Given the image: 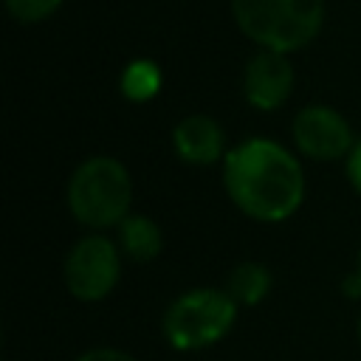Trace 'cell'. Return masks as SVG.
<instances>
[{"mask_svg": "<svg viewBox=\"0 0 361 361\" xmlns=\"http://www.w3.org/2000/svg\"><path fill=\"white\" fill-rule=\"evenodd\" d=\"M223 186L231 203L259 223L288 220L305 200V172L288 147L248 138L223 158Z\"/></svg>", "mask_w": 361, "mask_h": 361, "instance_id": "obj_1", "label": "cell"}, {"mask_svg": "<svg viewBox=\"0 0 361 361\" xmlns=\"http://www.w3.org/2000/svg\"><path fill=\"white\" fill-rule=\"evenodd\" d=\"M130 203L133 180L118 158H85L68 180V209L82 226L93 231L118 226L130 214Z\"/></svg>", "mask_w": 361, "mask_h": 361, "instance_id": "obj_2", "label": "cell"}, {"mask_svg": "<svg viewBox=\"0 0 361 361\" xmlns=\"http://www.w3.org/2000/svg\"><path fill=\"white\" fill-rule=\"evenodd\" d=\"M240 31L265 51L290 54L305 48L322 28V0H231Z\"/></svg>", "mask_w": 361, "mask_h": 361, "instance_id": "obj_3", "label": "cell"}, {"mask_svg": "<svg viewBox=\"0 0 361 361\" xmlns=\"http://www.w3.org/2000/svg\"><path fill=\"white\" fill-rule=\"evenodd\" d=\"M237 307L226 288H192L164 310V338L183 353L212 347L234 327Z\"/></svg>", "mask_w": 361, "mask_h": 361, "instance_id": "obj_4", "label": "cell"}, {"mask_svg": "<svg viewBox=\"0 0 361 361\" xmlns=\"http://www.w3.org/2000/svg\"><path fill=\"white\" fill-rule=\"evenodd\" d=\"M121 276V248L104 234H87L65 257V285L79 302H102Z\"/></svg>", "mask_w": 361, "mask_h": 361, "instance_id": "obj_5", "label": "cell"}, {"mask_svg": "<svg viewBox=\"0 0 361 361\" xmlns=\"http://www.w3.org/2000/svg\"><path fill=\"white\" fill-rule=\"evenodd\" d=\"M293 144L302 155L313 161H338L347 158L355 147L353 127L347 118L327 104H307L293 118Z\"/></svg>", "mask_w": 361, "mask_h": 361, "instance_id": "obj_6", "label": "cell"}, {"mask_svg": "<svg viewBox=\"0 0 361 361\" xmlns=\"http://www.w3.org/2000/svg\"><path fill=\"white\" fill-rule=\"evenodd\" d=\"M293 82H296V76H293L290 59L279 51H265L262 48L245 65L243 90H245V99H248L251 107L276 110L293 93Z\"/></svg>", "mask_w": 361, "mask_h": 361, "instance_id": "obj_7", "label": "cell"}, {"mask_svg": "<svg viewBox=\"0 0 361 361\" xmlns=\"http://www.w3.org/2000/svg\"><path fill=\"white\" fill-rule=\"evenodd\" d=\"M172 147L183 164L209 166L226 155V133L212 116L195 113V116H186L183 121L175 124Z\"/></svg>", "mask_w": 361, "mask_h": 361, "instance_id": "obj_8", "label": "cell"}, {"mask_svg": "<svg viewBox=\"0 0 361 361\" xmlns=\"http://www.w3.org/2000/svg\"><path fill=\"white\" fill-rule=\"evenodd\" d=\"M118 248L127 259L133 262H149L161 254L164 248V234L158 228V223L147 214H127L118 226Z\"/></svg>", "mask_w": 361, "mask_h": 361, "instance_id": "obj_9", "label": "cell"}, {"mask_svg": "<svg viewBox=\"0 0 361 361\" xmlns=\"http://www.w3.org/2000/svg\"><path fill=\"white\" fill-rule=\"evenodd\" d=\"M271 282H274L271 268L262 265V262L248 259V262H240V265L231 268V274L226 279V290L237 305H248L251 307V305H259L268 296Z\"/></svg>", "mask_w": 361, "mask_h": 361, "instance_id": "obj_10", "label": "cell"}, {"mask_svg": "<svg viewBox=\"0 0 361 361\" xmlns=\"http://www.w3.org/2000/svg\"><path fill=\"white\" fill-rule=\"evenodd\" d=\"M121 93L130 102H149L161 90V68L149 59H135L121 71Z\"/></svg>", "mask_w": 361, "mask_h": 361, "instance_id": "obj_11", "label": "cell"}, {"mask_svg": "<svg viewBox=\"0 0 361 361\" xmlns=\"http://www.w3.org/2000/svg\"><path fill=\"white\" fill-rule=\"evenodd\" d=\"M59 6H62V0H6L8 14L20 23H39V20L51 17Z\"/></svg>", "mask_w": 361, "mask_h": 361, "instance_id": "obj_12", "label": "cell"}, {"mask_svg": "<svg viewBox=\"0 0 361 361\" xmlns=\"http://www.w3.org/2000/svg\"><path fill=\"white\" fill-rule=\"evenodd\" d=\"M76 361H138V358H133L130 353L116 350V347H93V350L82 353Z\"/></svg>", "mask_w": 361, "mask_h": 361, "instance_id": "obj_13", "label": "cell"}, {"mask_svg": "<svg viewBox=\"0 0 361 361\" xmlns=\"http://www.w3.org/2000/svg\"><path fill=\"white\" fill-rule=\"evenodd\" d=\"M347 180L355 189V195H361V141H355L353 152L347 155Z\"/></svg>", "mask_w": 361, "mask_h": 361, "instance_id": "obj_14", "label": "cell"}, {"mask_svg": "<svg viewBox=\"0 0 361 361\" xmlns=\"http://www.w3.org/2000/svg\"><path fill=\"white\" fill-rule=\"evenodd\" d=\"M341 288H344V293L353 296V299L361 296V251H358V265H355V271H350V274L344 276Z\"/></svg>", "mask_w": 361, "mask_h": 361, "instance_id": "obj_15", "label": "cell"}]
</instances>
